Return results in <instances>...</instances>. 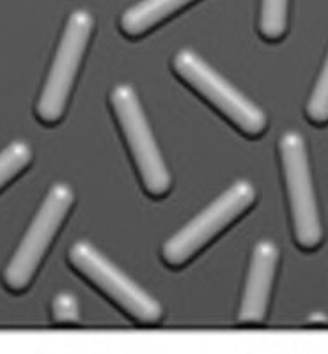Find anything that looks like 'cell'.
<instances>
[{"instance_id": "2", "label": "cell", "mask_w": 328, "mask_h": 354, "mask_svg": "<svg viewBox=\"0 0 328 354\" xmlns=\"http://www.w3.org/2000/svg\"><path fill=\"white\" fill-rule=\"evenodd\" d=\"M255 197L257 194L252 183L236 181L163 245L162 257L165 264L170 268H181L187 264L208 243L220 236L222 230L247 213Z\"/></svg>"}, {"instance_id": "10", "label": "cell", "mask_w": 328, "mask_h": 354, "mask_svg": "<svg viewBox=\"0 0 328 354\" xmlns=\"http://www.w3.org/2000/svg\"><path fill=\"white\" fill-rule=\"evenodd\" d=\"M289 0H261L259 32L266 41H279L288 30Z\"/></svg>"}, {"instance_id": "5", "label": "cell", "mask_w": 328, "mask_h": 354, "mask_svg": "<svg viewBox=\"0 0 328 354\" xmlns=\"http://www.w3.org/2000/svg\"><path fill=\"white\" fill-rule=\"evenodd\" d=\"M110 103L122 137L130 147L140 181L151 197H165L170 189V172L160 154L140 101L130 85H118L110 94Z\"/></svg>"}, {"instance_id": "8", "label": "cell", "mask_w": 328, "mask_h": 354, "mask_svg": "<svg viewBox=\"0 0 328 354\" xmlns=\"http://www.w3.org/2000/svg\"><path fill=\"white\" fill-rule=\"evenodd\" d=\"M279 264V248L273 241L263 239L255 245L248 266L244 298L239 306L238 321L244 324L263 322L268 314L273 280Z\"/></svg>"}, {"instance_id": "7", "label": "cell", "mask_w": 328, "mask_h": 354, "mask_svg": "<svg viewBox=\"0 0 328 354\" xmlns=\"http://www.w3.org/2000/svg\"><path fill=\"white\" fill-rule=\"evenodd\" d=\"M69 262L80 274H84L94 287L109 296L116 305L135 321L151 324L160 321L162 306L146 290H142L131 278L103 257L93 245L77 241L69 250Z\"/></svg>"}, {"instance_id": "9", "label": "cell", "mask_w": 328, "mask_h": 354, "mask_svg": "<svg viewBox=\"0 0 328 354\" xmlns=\"http://www.w3.org/2000/svg\"><path fill=\"white\" fill-rule=\"evenodd\" d=\"M195 0H142L121 17V30L130 37H140L167 18Z\"/></svg>"}, {"instance_id": "1", "label": "cell", "mask_w": 328, "mask_h": 354, "mask_svg": "<svg viewBox=\"0 0 328 354\" xmlns=\"http://www.w3.org/2000/svg\"><path fill=\"white\" fill-rule=\"evenodd\" d=\"M172 68L185 84L190 85L199 96H203L247 137H259L266 129L268 119L263 110L255 106L238 88L233 87L226 78L220 77L197 53L192 50H181L176 53Z\"/></svg>"}, {"instance_id": "11", "label": "cell", "mask_w": 328, "mask_h": 354, "mask_svg": "<svg viewBox=\"0 0 328 354\" xmlns=\"http://www.w3.org/2000/svg\"><path fill=\"white\" fill-rule=\"evenodd\" d=\"M30 160H33L30 145L21 140L12 142L4 151H0V189L8 186L18 174L24 172Z\"/></svg>"}, {"instance_id": "4", "label": "cell", "mask_w": 328, "mask_h": 354, "mask_svg": "<svg viewBox=\"0 0 328 354\" xmlns=\"http://www.w3.org/2000/svg\"><path fill=\"white\" fill-rule=\"evenodd\" d=\"M279 153L288 189L295 241L302 250H316L323 241V227L304 137L296 131L284 133L279 140Z\"/></svg>"}, {"instance_id": "3", "label": "cell", "mask_w": 328, "mask_h": 354, "mask_svg": "<svg viewBox=\"0 0 328 354\" xmlns=\"http://www.w3.org/2000/svg\"><path fill=\"white\" fill-rule=\"evenodd\" d=\"M73 189L64 183H57L50 188L33 223L25 232L8 268L4 270L2 278H4V286L9 290L21 292L30 286L41 261L45 259L66 214L73 205Z\"/></svg>"}, {"instance_id": "12", "label": "cell", "mask_w": 328, "mask_h": 354, "mask_svg": "<svg viewBox=\"0 0 328 354\" xmlns=\"http://www.w3.org/2000/svg\"><path fill=\"white\" fill-rule=\"evenodd\" d=\"M305 113L312 124L323 126L328 122V55L321 68L316 85L312 88V94L305 106Z\"/></svg>"}, {"instance_id": "6", "label": "cell", "mask_w": 328, "mask_h": 354, "mask_svg": "<svg viewBox=\"0 0 328 354\" xmlns=\"http://www.w3.org/2000/svg\"><path fill=\"white\" fill-rule=\"evenodd\" d=\"M93 27V17L85 9L75 11L66 21L61 43L53 57L52 68H50L45 87L41 91L36 105V115L41 122L55 124L64 115L78 68L89 44Z\"/></svg>"}, {"instance_id": "13", "label": "cell", "mask_w": 328, "mask_h": 354, "mask_svg": "<svg viewBox=\"0 0 328 354\" xmlns=\"http://www.w3.org/2000/svg\"><path fill=\"white\" fill-rule=\"evenodd\" d=\"M52 315L53 321L61 324H69V322L80 321V310H78V301L73 294L61 292L52 303Z\"/></svg>"}]
</instances>
